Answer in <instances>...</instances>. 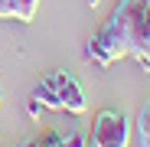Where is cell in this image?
I'll list each match as a JSON object with an SVG mask.
<instances>
[{"instance_id":"2","label":"cell","mask_w":150,"mask_h":147,"mask_svg":"<svg viewBox=\"0 0 150 147\" xmlns=\"http://www.w3.org/2000/svg\"><path fill=\"white\" fill-rule=\"evenodd\" d=\"M131 144V121L117 108H101L95 114L88 134V147H127Z\"/></svg>"},{"instance_id":"11","label":"cell","mask_w":150,"mask_h":147,"mask_svg":"<svg viewBox=\"0 0 150 147\" xmlns=\"http://www.w3.org/2000/svg\"><path fill=\"white\" fill-rule=\"evenodd\" d=\"M23 147H36V144H33V141H30V144H23Z\"/></svg>"},{"instance_id":"6","label":"cell","mask_w":150,"mask_h":147,"mask_svg":"<svg viewBox=\"0 0 150 147\" xmlns=\"http://www.w3.org/2000/svg\"><path fill=\"white\" fill-rule=\"evenodd\" d=\"M59 134H62L65 147H88V131L75 121V114H72V121H65V124L59 128Z\"/></svg>"},{"instance_id":"12","label":"cell","mask_w":150,"mask_h":147,"mask_svg":"<svg viewBox=\"0 0 150 147\" xmlns=\"http://www.w3.org/2000/svg\"><path fill=\"white\" fill-rule=\"evenodd\" d=\"M140 4H147V7H150V0H140Z\"/></svg>"},{"instance_id":"3","label":"cell","mask_w":150,"mask_h":147,"mask_svg":"<svg viewBox=\"0 0 150 147\" xmlns=\"http://www.w3.org/2000/svg\"><path fill=\"white\" fill-rule=\"evenodd\" d=\"M56 88H59V102H62V111L69 114H85L88 111V98H85V88L82 82L65 69H56Z\"/></svg>"},{"instance_id":"8","label":"cell","mask_w":150,"mask_h":147,"mask_svg":"<svg viewBox=\"0 0 150 147\" xmlns=\"http://www.w3.org/2000/svg\"><path fill=\"white\" fill-rule=\"evenodd\" d=\"M36 147H65L62 144V134H59V128H52V131H42L36 141H33Z\"/></svg>"},{"instance_id":"5","label":"cell","mask_w":150,"mask_h":147,"mask_svg":"<svg viewBox=\"0 0 150 147\" xmlns=\"http://www.w3.org/2000/svg\"><path fill=\"white\" fill-rule=\"evenodd\" d=\"M33 98L42 105V108H52V111H62V102H59V88H56V72L49 75L33 88Z\"/></svg>"},{"instance_id":"14","label":"cell","mask_w":150,"mask_h":147,"mask_svg":"<svg viewBox=\"0 0 150 147\" xmlns=\"http://www.w3.org/2000/svg\"><path fill=\"white\" fill-rule=\"evenodd\" d=\"M20 147H23V144H20Z\"/></svg>"},{"instance_id":"7","label":"cell","mask_w":150,"mask_h":147,"mask_svg":"<svg viewBox=\"0 0 150 147\" xmlns=\"http://www.w3.org/2000/svg\"><path fill=\"white\" fill-rule=\"evenodd\" d=\"M137 147H150V102H144L140 105V111H137Z\"/></svg>"},{"instance_id":"10","label":"cell","mask_w":150,"mask_h":147,"mask_svg":"<svg viewBox=\"0 0 150 147\" xmlns=\"http://www.w3.org/2000/svg\"><path fill=\"white\" fill-rule=\"evenodd\" d=\"M26 111H30V118H39V111H42V105L36 102L33 95H30V102H26Z\"/></svg>"},{"instance_id":"4","label":"cell","mask_w":150,"mask_h":147,"mask_svg":"<svg viewBox=\"0 0 150 147\" xmlns=\"http://www.w3.org/2000/svg\"><path fill=\"white\" fill-rule=\"evenodd\" d=\"M36 10H39V0H0V20L33 23Z\"/></svg>"},{"instance_id":"13","label":"cell","mask_w":150,"mask_h":147,"mask_svg":"<svg viewBox=\"0 0 150 147\" xmlns=\"http://www.w3.org/2000/svg\"><path fill=\"white\" fill-rule=\"evenodd\" d=\"M0 102H4V92H0Z\"/></svg>"},{"instance_id":"9","label":"cell","mask_w":150,"mask_h":147,"mask_svg":"<svg viewBox=\"0 0 150 147\" xmlns=\"http://www.w3.org/2000/svg\"><path fill=\"white\" fill-rule=\"evenodd\" d=\"M134 59H137V62H140V65H144V72H150V43H147V46H144V49H140V53H137V56H134Z\"/></svg>"},{"instance_id":"1","label":"cell","mask_w":150,"mask_h":147,"mask_svg":"<svg viewBox=\"0 0 150 147\" xmlns=\"http://www.w3.org/2000/svg\"><path fill=\"white\" fill-rule=\"evenodd\" d=\"M150 43V7L140 0H121L114 13L101 23L88 46L85 56L98 65H111L124 56H137Z\"/></svg>"}]
</instances>
